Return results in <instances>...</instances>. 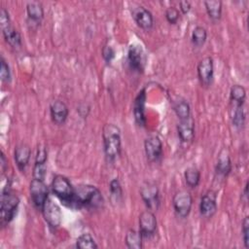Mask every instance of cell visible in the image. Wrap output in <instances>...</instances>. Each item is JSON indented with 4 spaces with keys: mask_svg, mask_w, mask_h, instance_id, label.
Listing matches in <instances>:
<instances>
[{
    "mask_svg": "<svg viewBox=\"0 0 249 249\" xmlns=\"http://www.w3.org/2000/svg\"><path fill=\"white\" fill-rule=\"evenodd\" d=\"M102 140L105 158L108 161L114 162L122 151L121 129L115 124H105L102 127Z\"/></svg>",
    "mask_w": 249,
    "mask_h": 249,
    "instance_id": "1",
    "label": "cell"
},
{
    "mask_svg": "<svg viewBox=\"0 0 249 249\" xmlns=\"http://www.w3.org/2000/svg\"><path fill=\"white\" fill-rule=\"evenodd\" d=\"M75 199L77 209H99L104 206V198L99 189L89 184L75 187Z\"/></svg>",
    "mask_w": 249,
    "mask_h": 249,
    "instance_id": "2",
    "label": "cell"
},
{
    "mask_svg": "<svg viewBox=\"0 0 249 249\" xmlns=\"http://www.w3.org/2000/svg\"><path fill=\"white\" fill-rule=\"evenodd\" d=\"M52 191L54 196L67 207L77 209L75 199V187L72 186L67 177L56 174L52 181Z\"/></svg>",
    "mask_w": 249,
    "mask_h": 249,
    "instance_id": "3",
    "label": "cell"
},
{
    "mask_svg": "<svg viewBox=\"0 0 249 249\" xmlns=\"http://www.w3.org/2000/svg\"><path fill=\"white\" fill-rule=\"evenodd\" d=\"M19 205V198L10 189L1 191L0 222L2 226L8 225L17 215Z\"/></svg>",
    "mask_w": 249,
    "mask_h": 249,
    "instance_id": "4",
    "label": "cell"
},
{
    "mask_svg": "<svg viewBox=\"0 0 249 249\" xmlns=\"http://www.w3.org/2000/svg\"><path fill=\"white\" fill-rule=\"evenodd\" d=\"M45 222L51 229H57L62 222V212L57 203H55L51 197L45 201L41 209Z\"/></svg>",
    "mask_w": 249,
    "mask_h": 249,
    "instance_id": "5",
    "label": "cell"
},
{
    "mask_svg": "<svg viewBox=\"0 0 249 249\" xmlns=\"http://www.w3.org/2000/svg\"><path fill=\"white\" fill-rule=\"evenodd\" d=\"M172 205L175 214L179 218L185 219L191 213L193 206V196L188 191H179L173 196Z\"/></svg>",
    "mask_w": 249,
    "mask_h": 249,
    "instance_id": "6",
    "label": "cell"
},
{
    "mask_svg": "<svg viewBox=\"0 0 249 249\" xmlns=\"http://www.w3.org/2000/svg\"><path fill=\"white\" fill-rule=\"evenodd\" d=\"M30 198L36 209L41 211L45 201L49 197V188L45 184V181L33 178L29 186Z\"/></svg>",
    "mask_w": 249,
    "mask_h": 249,
    "instance_id": "7",
    "label": "cell"
},
{
    "mask_svg": "<svg viewBox=\"0 0 249 249\" xmlns=\"http://www.w3.org/2000/svg\"><path fill=\"white\" fill-rule=\"evenodd\" d=\"M127 62L131 70L142 73L147 63V54L143 48L138 44H132L127 51Z\"/></svg>",
    "mask_w": 249,
    "mask_h": 249,
    "instance_id": "8",
    "label": "cell"
},
{
    "mask_svg": "<svg viewBox=\"0 0 249 249\" xmlns=\"http://www.w3.org/2000/svg\"><path fill=\"white\" fill-rule=\"evenodd\" d=\"M144 151L150 162H159L163 155L162 142L159 135L151 134L144 140Z\"/></svg>",
    "mask_w": 249,
    "mask_h": 249,
    "instance_id": "9",
    "label": "cell"
},
{
    "mask_svg": "<svg viewBox=\"0 0 249 249\" xmlns=\"http://www.w3.org/2000/svg\"><path fill=\"white\" fill-rule=\"evenodd\" d=\"M140 196L146 207L151 211H157L160 204V191L156 184L145 183L140 188Z\"/></svg>",
    "mask_w": 249,
    "mask_h": 249,
    "instance_id": "10",
    "label": "cell"
},
{
    "mask_svg": "<svg viewBox=\"0 0 249 249\" xmlns=\"http://www.w3.org/2000/svg\"><path fill=\"white\" fill-rule=\"evenodd\" d=\"M157 225V218L153 211L148 209L139 215V231L143 239H149L155 235Z\"/></svg>",
    "mask_w": 249,
    "mask_h": 249,
    "instance_id": "11",
    "label": "cell"
},
{
    "mask_svg": "<svg viewBox=\"0 0 249 249\" xmlns=\"http://www.w3.org/2000/svg\"><path fill=\"white\" fill-rule=\"evenodd\" d=\"M197 77L201 86L208 87L214 78V60L211 56H205L199 60L197 67Z\"/></svg>",
    "mask_w": 249,
    "mask_h": 249,
    "instance_id": "12",
    "label": "cell"
},
{
    "mask_svg": "<svg viewBox=\"0 0 249 249\" xmlns=\"http://www.w3.org/2000/svg\"><path fill=\"white\" fill-rule=\"evenodd\" d=\"M217 193L213 190H208L200 198L199 213L205 219L212 218L217 212Z\"/></svg>",
    "mask_w": 249,
    "mask_h": 249,
    "instance_id": "13",
    "label": "cell"
},
{
    "mask_svg": "<svg viewBox=\"0 0 249 249\" xmlns=\"http://www.w3.org/2000/svg\"><path fill=\"white\" fill-rule=\"evenodd\" d=\"M146 89L143 88L135 96L133 101V117L137 125L141 127L146 126V115H145V107H146Z\"/></svg>",
    "mask_w": 249,
    "mask_h": 249,
    "instance_id": "14",
    "label": "cell"
},
{
    "mask_svg": "<svg viewBox=\"0 0 249 249\" xmlns=\"http://www.w3.org/2000/svg\"><path fill=\"white\" fill-rule=\"evenodd\" d=\"M47 161L48 151L45 146H39L35 156V161L33 165V178L45 181L47 175Z\"/></svg>",
    "mask_w": 249,
    "mask_h": 249,
    "instance_id": "15",
    "label": "cell"
},
{
    "mask_svg": "<svg viewBox=\"0 0 249 249\" xmlns=\"http://www.w3.org/2000/svg\"><path fill=\"white\" fill-rule=\"evenodd\" d=\"M135 23L144 30H150L154 25V17L152 13L143 6L133 8L131 11Z\"/></svg>",
    "mask_w": 249,
    "mask_h": 249,
    "instance_id": "16",
    "label": "cell"
},
{
    "mask_svg": "<svg viewBox=\"0 0 249 249\" xmlns=\"http://www.w3.org/2000/svg\"><path fill=\"white\" fill-rule=\"evenodd\" d=\"M50 115L53 124L56 125H62L68 118L69 109L63 101L54 100L50 105Z\"/></svg>",
    "mask_w": 249,
    "mask_h": 249,
    "instance_id": "17",
    "label": "cell"
},
{
    "mask_svg": "<svg viewBox=\"0 0 249 249\" xmlns=\"http://www.w3.org/2000/svg\"><path fill=\"white\" fill-rule=\"evenodd\" d=\"M177 133L182 142L189 143L193 141L195 137V121L192 116L187 119L179 120L177 124Z\"/></svg>",
    "mask_w": 249,
    "mask_h": 249,
    "instance_id": "18",
    "label": "cell"
},
{
    "mask_svg": "<svg viewBox=\"0 0 249 249\" xmlns=\"http://www.w3.org/2000/svg\"><path fill=\"white\" fill-rule=\"evenodd\" d=\"M31 157V149L27 144H19L15 148L14 159L19 171L24 172Z\"/></svg>",
    "mask_w": 249,
    "mask_h": 249,
    "instance_id": "19",
    "label": "cell"
},
{
    "mask_svg": "<svg viewBox=\"0 0 249 249\" xmlns=\"http://www.w3.org/2000/svg\"><path fill=\"white\" fill-rule=\"evenodd\" d=\"M26 14L29 22L35 25H39L44 18L43 5L37 1L28 2L26 4Z\"/></svg>",
    "mask_w": 249,
    "mask_h": 249,
    "instance_id": "20",
    "label": "cell"
},
{
    "mask_svg": "<svg viewBox=\"0 0 249 249\" xmlns=\"http://www.w3.org/2000/svg\"><path fill=\"white\" fill-rule=\"evenodd\" d=\"M232 168L231 160L229 154L226 151H222L217 159L215 164V173L220 177H228Z\"/></svg>",
    "mask_w": 249,
    "mask_h": 249,
    "instance_id": "21",
    "label": "cell"
},
{
    "mask_svg": "<svg viewBox=\"0 0 249 249\" xmlns=\"http://www.w3.org/2000/svg\"><path fill=\"white\" fill-rule=\"evenodd\" d=\"M2 33L6 43L13 49H19L21 47V36L15 27L10 25L9 27L2 29Z\"/></svg>",
    "mask_w": 249,
    "mask_h": 249,
    "instance_id": "22",
    "label": "cell"
},
{
    "mask_svg": "<svg viewBox=\"0 0 249 249\" xmlns=\"http://www.w3.org/2000/svg\"><path fill=\"white\" fill-rule=\"evenodd\" d=\"M230 100L233 107L244 106L246 100V89L240 85H233L230 90Z\"/></svg>",
    "mask_w": 249,
    "mask_h": 249,
    "instance_id": "23",
    "label": "cell"
},
{
    "mask_svg": "<svg viewBox=\"0 0 249 249\" xmlns=\"http://www.w3.org/2000/svg\"><path fill=\"white\" fill-rule=\"evenodd\" d=\"M206 13L208 17L214 20L217 21L222 17V10H223V3L220 0H207L203 2Z\"/></svg>",
    "mask_w": 249,
    "mask_h": 249,
    "instance_id": "24",
    "label": "cell"
},
{
    "mask_svg": "<svg viewBox=\"0 0 249 249\" xmlns=\"http://www.w3.org/2000/svg\"><path fill=\"white\" fill-rule=\"evenodd\" d=\"M124 242L129 249H141L143 247V237L139 231L129 229L124 237Z\"/></svg>",
    "mask_w": 249,
    "mask_h": 249,
    "instance_id": "25",
    "label": "cell"
},
{
    "mask_svg": "<svg viewBox=\"0 0 249 249\" xmlns=\"http://www.w3.org/2000/svg\"><path fill=\"white\" fill-rule=\"evenodd\" d=\"M109 191H110V199L113 205L118 206L123 201V189L121 183L118 178H114L110 181L109 184Z\"/></svg>",
    "mask_w": 249,
    "mask_h": 249,
    "instance_id": "26",
    "label": "cell"
},
{
    "mask_svg": "<svg viewBox=\"0 0 249 249\" xmlns=\"http://www.w3.org/2000/svg\"><path fill=\"white\" fill-rule=\"evenodd\" d=\"M173 111L179 120L187 119L191 116V107L189 102L184 98H178L173 103Z\"/></svg>",
    "mask_w": 249,
    "mask_h": 249,
    "instance_id": "27",
    "label": "cell"
},
{
    "mask_svg": "<svg viewBox=\"0 0 249 249\" xmlns=\"http://www.w3.org/2000/svg\"><path fill=\"white\" fill-rule=\"evenodd\" d=\"M184 178L187 186L191 189H195L200 182V171L196 167L190 166L186 168L184 172Z\"/></svg>",
    "mask_w": 249,
    "mask_h": 249,
    "instance_id": "28",
    "label": "cell"
},
{
    "mask_svg": "<svg viewBox=\"0 0 249 249\" xmlns=\"http://www.w3.org/2000/svg\"><path fill=\"white\" fill-rule=\"evenodd\" d=\"M207 39V31L203 26L197 25L194 28L191 35V42L196 48H201Z\"/></svg>",
    "mask_w": 249,
    "mask_h": 249,
    "instance_id": "29",
    "label": "cell"
},
{
    "mask_svg": "<svg viewBox=\"0 0 249 249\" xmlns=\"http://www.w3.org/2000/svg\"><path fill=\"white\" fill-rule=\"evenodd\" d=\"M75 246H76V248H79V249H96V248H98V245L96 244L94 238L89 232L80 234L76 239Z\"/></svg>",
    "mask_w": 249,
    "mask_h": 249,
    "instance_id": "30",
    "label": "cell"
},
{
    "mask_svg": "<svg viewBox=\"0 0 249 249\" xmlns=\"http://www.w3.org/2000/svg\"><path fill=\"white\" fill-rule=\"evenodd\" d=\"M231 124L237 129H240L241 127H243L245 124V112H244L243 106L233 107L232 115H231Z\"/></svg>",
    "mask_w": 249,
    "mask_h": 249,
    "instance_id": "31",
    "label": "cell"
},
{
    "mask_svg": "<svg viewBox=\"0 0 249 249\" xmlns=\"http://www.w3.org/2000/svg\"><path fill=\"white\" fill-rule=\"evenodd\" d=\"M0 77H1V80L3 83H6V84H9L12 80V72H11V69H10V66L8 64V62L6 61V59L1 56V59H0Z\"/></svg>",
    "mask_w": 249,
    "mask_h": 249,
    "instance_id": "32",
    "label": "cell"
},
{
    "mask_svg": "<svg viewBox=\"0 0 249 249\" xmlns=\"http://www.w3.org/2000/svg\"><path fill=\"white\" fill-rule=\"evenodd\" d=\"M180 17L179 11L175 7H168L165 10V18L168 23L176 24Z\"/></svg>",
    "mask_w": 249,
    "mask_h": 249,
    "instance_id": "33",
    "label": "cell"
},
{
    "mask_svg": "<svg viewBox=\"0 0 249 249\" xmlns=\"http://www.w3.org/2000/svg\"><path fill=\"white\" fill-rule=\"evenodd\" d=\"M242 237H243V243H244V247L246 249L249 248V218L248 216H246L243 219L242 222Z\"/></svg>",
    "mask_w": 249,
    "mask_h": 249,
    "instance_id": "34",
    "label": "cell"
},
{
    "mask_svg": "<svg viewBox=\"0 0 249 249\" xmlns=\"http://www.w3.org/2000/svg\"><path fill=\"white\" fill-rule=\"evenodd\" d=\"M115 54L116 52L115 50L111 47V46H104L102 49V57L105 60V62L107 64H110L112 62V60L115 58Z\"/></svg>",
    "mask_w": 249,
    "mask_h": 249,
    "instance_id": "35",
    "label": "cell"
},
{
    "mask_svg": "<svg viewBox=\"0 0 249 249\" xmlns=\"http://www.w3.org/2000/svg\"><path fill=\"white\" fill-rule=\"evenodd\" d=\"M0 25H1V29H4L11 25L9 12L4 7L0 9Z\"/></svg>",
    "mask_w": 249,
    "mask_h": 249,
    "instance_id": "36",
    "label": "cell"
},
{
    "mask_svg": "<svg viewBox=\"0 0 249 249\" xmlns=\"http://www.w3.org/2000/svg\"><path fill=\"white\" fill-rule=\"evenodd\" d=\"M179 7H180L179 9H180L181 13L184 14V15H186V14H188V13L191 11L192 4H191V2L188 1V0H183V1H180V2H179Z\"/></svg>",
    "mask_w": 249,
    "mask_h": 249,
    "instance_id": "37",
    "label": "cell"
},
{
    "mask_svg": "<svg viewBox=\"0 0 249 249\" xmlns=\"http://www.w3.org/2000/svg\"><path fill=\"white\" fill-rule=\"evenodd\" d=\"M0 163H1V168H2V171L4 172L8 166V160L6 158V156L4 155L3 152H1V156H0Z\"/></svg>",
    "mask_w": 249,
    "mask_h": 249,
    "instance_id": "38",
    "label": "cell"
},
{
    "mask_svg": "<svg viewBox=\"0 0 249 249\" xmlns=\"http://www.w3.org/2000/svg\"><path fill=\"white\" fill-rule=\"evenodd\" d=\"M243 196H244V197L247 199V197H248V182H246V184H245V186H244Z\"/></svg>",
    "mask_w": 249,
    "mask_h": 249,
    "instance_id": "39",
    "label": "cell"
}]
</instances>
